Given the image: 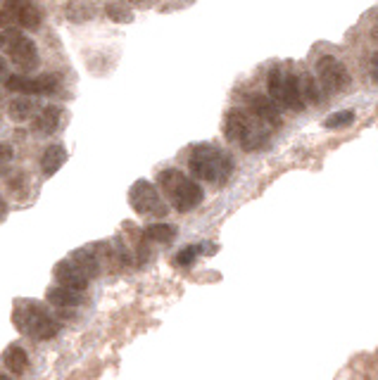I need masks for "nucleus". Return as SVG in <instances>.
<instances>
[{
  "mask_svg": "<svg viewBox=\"0 0 378 380\" xmlns=\"http://www.w3.org/2000/svg\"><path fill=\"white\" fill-rule=\"evenodd\" d=\"M22 24L24 29L36 31L43 22V12L36 8L34 3H27V0H10L3 10H0V26L5 24Z\"/></svg>",
  "mask_w": 378,
  "mask_h": 380,
  "instance_id": "obj_9",
  "label": "nucleus"
},
{
  "mask_svg": "<svg viewBox=\"0 0 378 380\" xmlns=\"http://www.w3.org/2000/svg\"><path fill=\"white\" fill-rule=\"evenodd\" d=\"M269 97L276 105H281L285 109H293V112H300L305 109V102L302 95H300V86H297V76L290 74L281 67H273L269 71Z\"/></svg>",
  "mask_w": 378,
  "mask_h": 380,
  "instance_id": "obj_6",
  "label": "nucleus"
},
{
  "mask_svg": "<svg viewBox=\"0 0 378 380\" xmlns=\"http://www.w3.org/2000/svg\"><path fill=\"white\" fill-rule=\"evenodd\" d=\"M45 299H48V304L55 307L57 311H71L81 304L79 290H71V287H64V285L50 287V290L45 292Z\"/></svg>",
  "mask_w": 378,
  "mask_h": 380,
  "instance_id": "obj_13",
  "label": "nucleus"
},
{
  "mask_svg": "<svg viewBox=\"0 0 378 380\" xmlns=\"http://www.w3.org/2000/svg\"><path fill=\"white\" fill-rule=\"evenodd\" d=\"M352 119H355V112H352V109H345V112L331 114L329 119L324 121V126L326 129H341V126H348V124H352Z\"/></svg>",
  "mask_w": 378,
  "mask_h": 380,
  "instance_id": "obj_21",
  "label": "nucleus"
},
{
  "mask_svg": "<svg viewBox=\"0 0 378 380\" xmlns=\"http://www.w3.org/2000/svg\"><path fill=\"white\" fill-rule=\"evenodd\" d=\"M12 146H8V143H0V162H5V160H12Z\"/></svg>",
  "mask_w": 378,
  "mask_h": 380,
  "instance_id": "obj_24",
  "label": "nucleus"
},
{
  "mask_svg": "<svg viewBox=\"0 0 378 380\" xmlns=\"http://www.w3.org/2000/svg\"><path fill=\"white\" fill-rule=\"evenodd\" d=\"M60 119H62V107H57V105H45L41 112H38V117H34V129L38 133L50 136L60 126Z\"/></svg>",
  "mask_w": 378,
  "mask_h": 380,
  "instance_id": "obj_14",
  "label": "nucleus"
},
{
  "mask_svg": "<svg viewBox=\"0 0 378 380\" xmlns=\"http://www.w3.org/2000/svg\"><path fill=\"white\" fill-rule=\"evenodd\" d=\"M297 86H300V95H302L305 102H319V88H317V81L312 78L309 74H300L297 76Z\"/></svg>",
  "mask_w": 378,
  "mask_h": 380,
  "instance_id": "obj_20",
  "label": "nucleus"
},
{
  "mask_svg": "<svg viewBox=\"0 0 378 380\" xmlns=\"http://www.w3.org/2000/svg\"><path fill=\"white\" fill-rule=\"evenodd\" d=\"M55 278H57V283H60V285L71 287V290L81 292V290H86V287H88V276L71 259L69 261H60V264L55 266Z\"/></svg>",
  "mask_w": 378,
  "mask_h": 380,
  "instance_id": "obj_12",
  "label": "nucleus"
},
{
  "mask_svg": "<svg viewBox=\"0 0 378 380\" xmlns=\"http://www.w3.org/2000/svg\"><path fill=\"white\" fill-rule=\"evenodd\" d=\"M64 162H67V150L62 146H50L45 148V153L41 157V169L45 176H53L55 172H60Z\"/></svg>",
  "mask_w": 378,
  "mask_h": 380,
  "instance_id": "obj_15",
  "label": "nucleus"
},
{
  "mask_svg": "<svg viewBox=\"0 0 378 380\" xmlns=\"http://www.w3.org/2000/svg\"><path fill=\"white\" fill-rule=\"evenodd\" d=\"M8 114H10L12 121L24 124L27 119L34 117V102H31L29 97H15V100L10 102V107H8Z\"/></svg>",
  "mask_w": 378,
  "mask_h": 380,
  "instance_id": "obj_18",
  "label": "nucleus"
},
{
  "mask_svg": "<svg viewBox=\"0 0 378 380\" xmlns=\"http://www.w3.org/2000/svg\"><path fill=\"white\" fill-rule=\"evenodd\" d=\"M0 50L17 64L19 69L31 71L38 67V48L29 36H24L19 29L0 31Z\"/></svg>",
  "mask_w": 378,
  "mask_h": 380,
  "instance_id": "obj_5",
  "label": "nucleus"
},
{
  "mask_svg": "<svg viewBox=\"0 0 378 380\" xmlns=\"http://www.w3.org/2000/svg\"><path fill=\"white\" fill-rule=\"evenodd\" d=\"M129 202H131L134 212H138L141 216H155V219H165L167 216V202L162 198L160 188L153 186L150 181L141 179L136 181L131 190H129Z\"/></svg>",
  "mask_w": 378,
  "mask_h": 380,
  "instance_id": "obj_7",
  "label": "nucleus"
},
{
  "mask_svg": "<svg viewBox=\"0 0 378 380\" xmlns=\"http://www.w3.org/2000/svg\"><path fill=\"white\" fill-rule=\"evenodd\" d=\"M317 76L321 81V86L331 93H338V90H345L350 86V71L348 67L333 55H321L317 60Z\"/></svg>",
  "mask_w": 378,
  "mask_h": 380,
  "instance_id": "obj_8",
  "label": "nucleus"
},
{
  "mask_svg": "<svg viewBox=\"0 0 378 380\" xmlns=\"http://www.w3.org/2000/svg\"><path fill=\"white\" fill-rule=\"evenodd\" d=\"M5 212H8V205H5V200H3V195H0V221L5 219Z\"/></svg>",
  "mask_w": 378,
  "mask_h": 380,
  "instance_id": "obj_27",
  "label": "nucleus"
},
{
  "mask_svg": "<svg viewBox=\"0 0 378 380\" xmlns=\"http://www.w3.org/2000/svg\"><path fill=\"white\" fill-rule=\"evenodd\" d=\"M200 250L203 247H198V245H188V247H184V250L179 252V257H176V261H179L181 266H191L193 261H195V257L200 254Z\"/></svg>",
  "mask_w": 378,
  "mask_h": 380,
  "instance_id": "obj_22",
  "label": "nucleus"
},
{
  "mask_svg": "<svg viewBox=\"0 0 378 380\" xmlns=\"http://www.w3.org/2000/svg\"><path fill=\"white\" fill-rule=\"evenodd\" d=\"M12 319H15V326L19 328V333L31 336L36 340H50L57 336V331H60L57 319L50 316V311L38 302L17 307L15 314H12Z\"/></svg>",
  "mask_w": 378,
  "mask_h": 380,
  "instance_id": "obj_4",
  "label": "nucleus"
},
{
  "mask_svg": "<svg viewBox=\"0 0 378 380\" xmlns=\"http://www.w3.org/2000/svg\"><path fill=\"white\" fill-rule=\"evenodd\" d=\"M71 261H74V264L79 266L88 278L100 276V261H98V254L93 250H88V247L76 250L74 254H71Z\"/></svg>",
  "mask_w": 378,
  "mask_h": 380,
  "instance_id": "obj_16",
  "label": "nucleus"
},
{
  "mask_svg": "<svg viewBox=\"0 0 378 380\" xmlns=\"http://www.w3.org/2000/svg\"><path fill=\"white\" fill-rule=\"evenodd\" d=\"M3 364L8 366V369L12 373H17V376H22L24 371H27V366H29V357H27V352L22 350V347H17V345H12L5 350V355H3Z\"/></svg>",
  "mask_w": 378,
  "mask_h": 380,
  "instance_id": "obj_17",
  "label": "nucleus"
},
{
  "mask_svg": "<svg viewBox=\"0 0 378 380\" xmlns=\"http://www.w3.org/2000/svg\"><path fill=\"white\" fill-rule=\"evenodd\" d=\"M371 78H374V81L378 83V52L374 57H371Z\"/></svg>",
  "mask_w": 378,
  "mask_h": 380,
  "instance_id": "obj_25",
  "label": "nucleus"
},
{
  "mask_svg": "<svg viewBox=\"0 0 378 380\" xmlns=\"http://www.w3.org/2000/svg\"><path fill=\"white\" fill-rule=\"evenodd\" d=\"M158 183L162 198H167L169 205L181 214L193 212L203 202V188L193 179H188L184 172H179V169H165L160 174Z\"/></svg>",
  "mask_w": 378,
  "mask_h": 380,
  "instance_id": "obj_1",
  "label": "nucleus"
},
{
  "mask_svg": "<svg viewBox=\"0 0 378 380\" xmlns=\"http://www.w3.org/2000/svg\"><path fill=\"white\" fill-rule=\"evenodd\" d=\"M8 76H10V74H8V62H5L3 57H0V81H5Z\"/></svg>",
  "mask_w": 378,
  "mask_h": 380,
  "instance_id": "obj_26",
  "label": "nucleus"
},
{
  "mask_svg": "<svg viewBox=\"0 0 378 380\" xmlns=\"http://www.w3.org/2000/svg\"><path fill=\"white\" fill-rule=\"evenodd\" d=\"M224 136L226 141L238 143L247 153L259 150L266 143V131L262 129V121H259L257 117L252 119V114L243 112V109H231V112L226 114Z\"/></svg>",
  "mask_w": 378,
  "mask_h": 380,
  "instance_id": "obj_3",
  "label": "nucleus"
},
{
  "mask_svg": "<svg viewBox=\"0 0 378 380\" xmlns=\"http://www.w3.org/2000/svg\"><path fill=\"white\" fill-rule=\"evenodd\" d=\"M143 238L153 240V242H162V245H165V242H172L176 238V228L169 226V224H153L143 231Z\"/></svg>",
  "mask_w": 378,
  "mask_h": 380,
  "instance_id": "obj_19",
  "label": "nucleus"
},
{
  "mask_svg": "<svg viewBox=\"0 0 378 380\" xmlns=\"http://www.w3.org/2000/svg\"><path fill=\"white\" fill-rule=\"evenodd\" d=\"M188 169H191L195 179L221 186L233 174V160L229 153L214 146H198L193 150L191 160H188Z\"/></svg>",
  "mask_w": 378,
  "mask_h": 380,
  "instance_id": "obj_2",
  "label": "nucleus"
},
{
  "mask_svg": "<svg viewBox=\"0 0 378 380\" xmlns=\"http://www.w3.org/2000/svg\"><path fill=\"white\" fill-rule=\"evenodd\" d=\"M60 81L55 74H41V76H8L5 78V88L12 93L22 95H48L55 93Z\"/></svg>",
  "mask_w": 378,
  "mask_h": 380,
  "instance_id": "obj_10",
  "label": "nucleus"
},
{
  "mask_svg": "<svg viewBox=\"0 0 378 380\" xmlns=\"http://www.w3.org/2000/svg\"><path fill=\"white\" fill-rule=\"evenodd\" d=\"M107 15L112 17L114 22H129V19H131V12H129L126 8H119V5H110Z\"/></svg>",
  "mask_w": 378,
  "mask_h": 380,
  "instance_id": "obj_23",
  "label": "nucleus"
},
{
  "mask_svg": "<svg viewBox=\"0 0 378 380\" xmlns=\"http://www.w3.org/2000/svg\"><path fill=\"white\" fill-rule=\"evenodd\" d=\"M247 107H250L252 117H257L259 121L266 124L271 129H278L281 126V114H278V105L266 95H250L247 97Z\"/></svg>",
  "mask_w": 378,
  "mask_h": 380,
  "instance_id": "obj_11",
  "label": "nucleus"
}]
</instances>
